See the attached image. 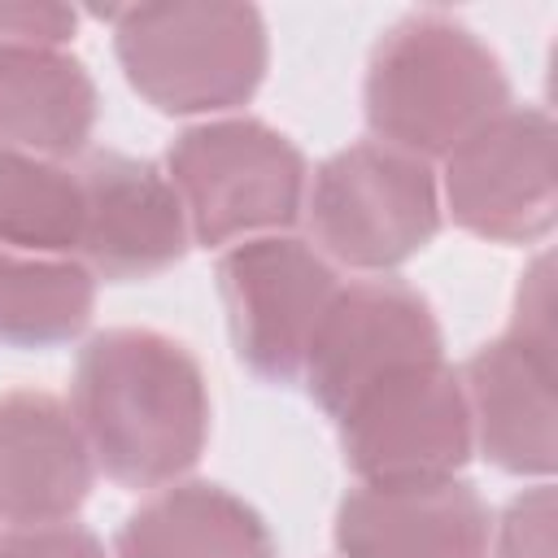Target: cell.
I'll return each mask as SVG.
<instances>
[{"label": "cell", "mask_w": 558, "mask_h": 558, "mask_svg": "<svg viewBox=\"0 0 558 558\" xmlns=\"http://www.w3.org/2000/svg\"><path fill=\"white\" fill-rule=\"evenodd\" d=\"M74 418L92 462L126 484H174L209 440V388L187 344L113 327L83 344L74 366Z\"/></svg>", "instance_id": "1"}, {"label": "cell", "mask_w": 558, "mask_h": 558, "mask_svg": "<svg viewBox=\"0 0 558 558\" xmlns=\"http://www.w3.org/2000/svg\"><path fill=\"white\" fill-rule=\"evenodd\" d=\"M510 109V78L488 44L445 17L397 22L366 65V126L375 144L418 161L449 157L466 135Z\"/></svg>", "instance_id": "2"}, {"label": "cell", "mask_w": 558, "mask_h": 558, "mask_svg": "<svg viewBox=\"0 0 558 558\" xmlns=\"http://www.w3.org/2000/svg\"><path fill=\"white\" fill-rule=\"evenodd\" d=\"M126 83L161 113H218L244 105L266 74V22L253 4L174 0L100 13Z\"/></svg>", "instance_id": "3"}, {"label": "cell", "mask_w": 558, "mask_h": 558, "mask_svg": "<svg viewBox=\"0 0 558 558\" xmlns=\"http://www.w3.org/2000/svg\"><path fill=\"white\" fill-rule=\"evenodd\" d=\"M192 240L222 248L296 222L305 201V157L288 135L257 118H218L187 126L166 153Z\"/></svg>", "instance_id": "4"}, {"label": "cell", "mask_w": 558, "mask_h": 558, "mask_svg": "<svg viewBox=\"0 0 558 558\" xmlns=\"http://www.w3.org/2000/svg\"><path fill=\"white\" fill-rule=\"evenodd\" d=\"M314 240L353 270H392L440 231V192L427 161L388 144L331 153L310 192Z\"/></svg>", "instance_id": "5"}, {"label": "cell", "mask_w": 558, "mask_h": 558, "mask_svg": "<svg viewBox=\"0 0 558 558\" xmlns=\"http://www.w3.org/2000/svg\"><path fill=\"white\" fill-rule=\"evenodd\" d=\"M336 427L344 462L362 484L449 480L475 449L466 392L445 357L366 384L336 414Z\"/></svg>", "instance_id": "6"}, {"label": "cell", "mask_w": 558, "mask_h": 558, "mask_svg": "<svg viewBox=\"0 0 558 558\" xmlns=\"http://www.w3.org/2000/svg\"><path fill=\"white\" fill-rule=\"evenodd\" d=\"M218 292L240 362L270 384H292L340 279L305 240L253 235L222 253Z\"/></svg>", "instance_id": "7"}, {"label": "cell", "mask_w": 558, "mask_h": 558, "mask_svg": "<svg viewBox=\"0 0 558 558\" xmlns=\"http://www.w3.org/2000/svg\"><path fill=\"white\" fill-rule=\"evenodd\" d=\"M445 209L471 235L532 244L558 209L554 122L545 109H506L445 157Z\"/></svg>", "instance_id": "8"}, {"label": "cell", "mask_w": 558, "mask_h": 558, "mask_svg": "<svg viewBox=\"0 0 558 558\" xmlns=\"http://www.w3.org/2000/svg\"><path fill=\"white\" fill-rule=\"evenodd\" d=\"M436 357H445V340L427 296L401 279H362L340 283L331 296L301 375L310 397L336 418L366 384Z\"/></svg>", "instance_id": "9"}, {"label": "cell", "mask_w": 558, "mask_h": 558, "mask_svg": "<svg viewBox=\"0 0 558 558\" xmlns=\"http://www.w3.org/2000/svg\"><path fill=\"white\" fill-rule=\"evenodd\" d=\"M83 257L113 283L148 279L183 262L192 244L187 209L174 183L140 157L96 153L83 174Z\"/></svg>", "instance_id": "10"}, {"label": "cell", "mask_w": 558, "mask_h": 558, "mask_svg": "<svg viewBox=\"0 0 558 558\" xmlns=\"http://www.w3.org/2000/svg\"><path fill=\"white\" fill-rule=\"evenodd\" d=\"M471 436L484 458L510 475H549L558 466L554 414V336L510 327L462 366Z\"/></svg>", "instance_id": "11"}, {"label": "cell", "mask_w": 558, "mask_h": 558, "mask_svg": "<svg viewBox=\"0 0 558 558\" xmlns=\"http://www.w3.org/2000/svg\"><path fill=\"white\" fill-rule=\"evenodd\" d=\"M493 519L466 480L362 484L336 510L344 558H488Z\"/></svg>", "instance_id": "12"}, {"label": "cell", "mask_w": 558, "mask_h": 558, "mask_svg": "<svg viewBox=\"0 0 558 558\" xmlns=\"http://www.w3.org/2000/svg\"><path fill=\"white\" fill-rule=\"evenodd\" d=\"M92 449L74 410L35 388L0 397V523H65L92 493Z\"/></svg>", "instance_id": "13"}, {"label": "cell", "mask_w": 558, "mask_h": 558, "mask_svg": "<svg viewBox=\"0 0 558 558\" xmlns=\"http://www.w3.org/2000/svg\"><path fill=\"white\" fill-rule=\"evenodd\" d=\"M96 105V83L70 52H0V157H74L92 140Z\"/></svg>", "instance_id": "14"}, {"label": "cell", "mask_w": 558, "mask_h": 558, "mask_svg": "<svg viewBox=\"0 0 558 558\" xmlns=\"http://www.w3.org/2000/svg\"><path fill=\"white\" fill-rule=\"evenodd\" d=\"M113 558H275V536L222 484H170L126 514Z\"/></svg>", "instance_id": "15"}, {"label": "cell", "mask_w": 558, "mask_h": 558, "mask_svg": "<svg viewBox=\"0 0 558 558\" xmlns=\"http://www.w3.org/2000/svg\"><path fill=\"white\" fill-rule=\"evenodd\" d=\"M96 310V275L74 257H31L0 248V340L48 349L74 340Z\"/></svg>", "instance_id": "16"}, {"label": "cell", "mask_w": 558, "mask_h": 558, "mask_svg": "<svg viewBox=\"0 0 558 558\" xmlns=\"http://www.w3.org/2000/svg\"><path fill=\"white\" fill-rule=\"evenodd\" d=\"M83 244V183L61 161L0 157V248L70 257Z\"/></svg>", "instance_id": "17"}, {"label": "cell", "mask_w": 558, "mask_h": 558, "mask_svg": "<svg viewBox=\"0 0 558 558\" xmlns=\"http://www.w3.org/2000/svg\"><path fill=\"white\" fill-rule=\"evenodd\" d=\"M497 558H554V488L519 493L497 523Z\"/></svg>", "instance_id": "18"}, {"label": "cell", "mask_w": 558, "mask_h": 558, "mask_svg": "<svg viewBox=\"0 0 558 558\" xmlns=\"http://www.w3.org/2000/svg\"><path fill=\"white\" fill-rule=\"evenodd\" d=\"M78 17L48 0H0V52L17 48H61L70 44Z\"/></svg>", "instance_id": "19"}, {"label": "cell", "mask_w": 558, "mask_h": 558, "mask_svg": "<svg viewBox=\"0 0 558 558\" xmlns=\"http://www.w3.org/2000/svg\"><path fill=\"white\" fill-rule=\"evenodd\" d=\"M0 558H105V545L78 523H48L4 536Z\"/></svg>", "instance_id": "20"}]
</instances>
